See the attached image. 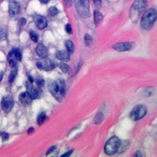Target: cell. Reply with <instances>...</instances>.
Listing matches in <instances>:
<instances>
[{"label": "cell", "instance_id": "6da1fadb", "mask_svg": "<svg viewBox=\"0 0 157 157\" xmlns=\"http://www.w3.org/2000/svg\"><path fill=\"white\" fill-rule=\"evenodd\" d=\"M147 6L146 0H135L129 9V18L132 22H136L140 13Z\"/></svg>", "mask_w": 157, "mask_h": 157}, {"label": "cell", "instance_id": "7a4b0ae2", "mask_svg": "<svg viewBox=\"0 0 157 157\" xmlns=\"http://www.w3.org/2000/svg\"><path fill=\"white\" fill-rule=\"evenodd\" d=\"M156 10L155 9H149L147 10L143 14L140 25L143 29L145 30L150 29L156 19Z\"/></svg>", "mask_w": 157, "mask_h": 157}, {"label": "cell", "instance_id": "3957f363", "mask_svg": "<svg viewBox=\"0 0 157 157\" xmlns=\"http://www.w3.org/2000/svg\"><path fill=\"white\" fill-rule=\"evenodd\" d=\"M74 2L78 15L82 18H88L90 15L88 0H74Z\"/></svg>", "mask_w": 157, "mask_h": 157}, {"label": "cell", "instance_id": "277c9868", "mask_svg": "<svg viewBox=\"0 0 157 157\" xmlns=\"http://www.w3.org/2000/svg\"><path fill=\"white\" fill-rule=\"evenodd\" d=\"M120 144V139L115 137H110L105 143L104 146V151L107 155H112L115 153L119 148Z\"/></svg>", "mask_w": 157, "mask_h": 157}, {"label": "cell", "instance_id": "5b68a950", "mask_svg": "<svg viewBox=\"0 0 157 157\" xmlns=\"http://www.w3.org/2000/svg\"><path fill=\"white\" fill-rule=\"evenodd\" d=\"M147 112V107L143 104L135 106L130 113V118L133 121H137L143 118Z\"/></svg>", "mask_w": 157, "mask_h": 157}, {"label": "cell", "instance_id": "8992f818", "mask_svg": "<svg viewBox=\"0 0 157 157\" xmlns=\"http://www.w3.org/2000/svg\"><path fill=\"white\" fill-rule=\"evenodd\" d=\"M25 86L26 88L27 93L29 94L32 99H35L37 98L39 99L43 96V92L42 90L39 87L34 88L32 85V83L30 82H26Z\"/></svg>", "mask_w": 157, "mask_h": 157}, {"label": "cell", "instance_id": "52a82bcc", "mask_svg": "<svg viewBox=\"0 0 157 157\" xmlns=\"http://www.w3.org/2000/svg\"><path fill=\"white\" fill-rule=\"evenodd\" d=\"M14 105L13 98L11 96H4L1 99V109L6 112L9 113L11 111Z\"/></svg>", "mask_w": 157, "mask_h": 157}, {"label": "cell", "instance_id": "ba28073f", "mask_svg": "<svg viewBox=\"0 0 157 157\" xmlns=\"http://www.w3.org/2000/svg\"><path fill=\"white\" fill-rule=\"evenodd\" d=\"M112 47L118 52H126L132 50L135 47V44L131 42H123L115 44Z\"/></svg>", "mask_w": 157, "mask_h": 157}, {"label": "cell", "instance_id": "9c48e42d", "mask_svg": "<svg viewBox=\"0 0 157 157\" xmlns=\"http://www.w3.org/2000/svg\"><path fill=\"white\" fill-rule=\"evenodd\" d=\"M49 90L52 94L55 97V98L59 102H61L63 99V95L61 94L56 82L55 81H51L48 85Z\"/></svg>", "mask_w": 157, "mask_h": 157}, {"label": "cell", "instance_id": "30bf717a", "mask_svg": "<svg viewBox=\"0 0 157 157\" xmlns=\"http://www.w3.org/2000/svg\"><path fill=\"white\" fill-rule=\"evenodd\" d=\"M33 19L36 26L38 29L40 30L44 29L47 25V21L46 18L40 15H35L33 17Z\"/></svg>", "mask_w": 157, "mask_h": 157}, {"label": "cell", "instance_id": "8fae6325", "mask_svg": "<svg viewBox=\"0 0 157 157\" xmlns=\"http://www.w3.org/2000/svg\"><path fill=\"white\" fill-rule=\"evenodd\" d=\"M20 9V6L18 2L15 1H12L9 4V13L11 17H13L17 15Z\"/></svg>", "mask_w": 157, "mask_h": 157}, {"label": "cell", "instance_id": "7c38bea8", "mask_svg": "<svg viewBox=\"0 0 157 157\" xmlns=\"http://www.w3.org/2000/svg\"><path fill=\"white\" fill-rule=\"evenodd\" d=\"M18 99L20 103L25 107L29 106L33 100L31 96H29V94L27 93V91L20 93V94L18 96Z\"/></svg>", "mask_w": 157, "mask_h": 157}, {"label": "cell", "instance_id": "4fadbf2b", "mask_svg": "<svg viewBox=\"0 0 157 157\" xmlns=\"http://www.w3.org/2000/svg\"><path fill=\"white\" fill-rule=\"evenodd\" d=\"M36 52L41 58H46L48 56V52L47 47L42 44H38L36 47Z\"/></svg>", "mask_w": 157, "mask_h": 157}, {"label": "cell", "instance_id": "5bb4252c", "mask_svg": "<svg viewBox=\"0 0 157 157\" xmlns=\"http://www.w3.org/2000/svg\"><path fill=\"white\" fill-rule=\"evenodd\" d=\"M70 55L65 50H59L56 53V57L63 61H68L70 59Z\"/></svg>", "mask_w": 157, "mask_h": 157}, {"label": "cell", "instance_id": "9a60e30c", "mask_svg": "<svg viewBox=\"0 0 157 157\" xmlns=\"http://www.w3.org/2000/svg\"><path fill=\"white\" fill-rule=\"evenodd\" d=\"M56 66V63L50 59H46L44 61V64H42L43 69L46 71H50L55 68Z\"/></svg>", "mask_w": 157, "mask_h": 157}, {"label": "cell", "instance_id": "2e32d148", "mask_svg": "<svg viewBox=\"0 0 157 157\" xmlns=\"http://www.w3.org/2000/svg\"><path fill=\"white\" fill-rule=\"evenodd\" d=\"M7 60H8V62H9V66L11 67V68H13L14 67H15L16 64H17V59H16V57L13 53V52H12V50H11L9 53H8V55H7Z\"/></svg>", "mask_w": 157, "mask_h": 157}, {"label": "cell", "instance_id": "e0dca14e", "mask_svg": "<svg viewBox=\"0 0 157 157\" xmlns=\"http://www.w3.org/2000/svg\"><path fill=\"white\" fill-rule=\"evenodd\" d=\"M56 82L61 94L63 95V96H64L66 93V84L64 80L62 78H59Z\"/></svg>", "mask_w": 157, "mask_h": 157}, {"label": "cell", "instance_id": "ac0fdd59", "mask_svg": "<svg viewBox=\"0 0 157 157\" xmlns=\"http://www.w3.org/2000/svg\"><path fill=\"white\" fill-rule=\"evenodd\" d=\"M94 23L96 25H99L102 21L103 20V16L102 13L98 10H95L94 11Z\"/></svg>", "mask_w": 157, "mask_h": 157}, {"label": "cell", "instance_id": "d6986e66", "mask_svg": "<svg viewBox=\"0 0 157 157\" xmlns=\"http://www.w3.org/2000/svg\"><path fill=\"white\" fill-rule=\"evenodd\" d=\"M65 46L67 48V52L69 55L72 54L74 51V45L72 40H67L65 41Z\"/></svg>", "mask_w": 157, "mask_h": 157}, {"label": "cell", "instance_id": "ffe728a7", "mask_svg": "<svg viewBox=\"0 0 157 157\" xmlns=\"http://www.w3.org/2000/svg\"><path fill=\"white\" fill-rule=\"evenodd\" d=\"M17 74V68L14 67H13V69L10 71V75H9V83H12L14 81Z\"/></svg>", "mask_w": 157, "mask_h": 157}, {"label": "cell", "instance_id": "44dd1931", "mask_svg": "<svg viewBox=\"0 0 157 157\" xmlns=\"http://www.w3.org/2000/svg\"><path fill=\"white\" fill-rule=\"evenodd\" d=\"M47 118V116L44 112H41L37 118V122L38 125H41Z\"/></svg>", "mask_w": 157, "mask_h": 157}, {"label": "cell", "instance_id": "7402d4cb", "mask_svg": "<svg viewBox=\"0 0 157 157\" xmlns=\"http://www.w3.org/2000/svg\"><path fill=\"white\" fill-rule=\"evenodd\" d=\"M104 120V115L101 113H98L93 119V123L94 124H99Z\"/></svg>", "mask_w": 157, "mask_h": 157}, {"label": "cell", "instance_id": "603a6c76", "mask_svg": "<svg viewBox=\"0 0 157 157\" xmlns=\"http://www.w3.org/2000/svg\"><path fill=\"white\" fill-rule=\"evenodd\" d=\"M84 41H85V44L86 47H90L93 42V38L92 37L88 34H86L84 37Z\"/></svg>", "mask_w": 157, "mask_h": 157}, {"label": "cell", "instance_id": "cb8c5ba5", "mask_svg": "<svg viewBox=\"0 0 157 157\" xmlns=\"http://www.w3.org/2000/svg\"><path fill=\"white\" fill-rule=\"evenodd\" d=\"M12 50L17 60L20 61L21 60L22 56H21V52L20 51V50L17 48H12Z\"/></svg>", "mask_w": 157, "mask_h": 157}, {"label": "cell", "instance_id": "d4e9b609", "mask_svg": "<svg viewBox=\"0 0 157 157\" xmlns=\"http://www.w3.org/2000/svg\"><path fill=\"white\" fill-rule=\"evenodd\" d=\"M58 67L63 72L67 73L69 69V66L64 63H60L58 64Z\"/></svg>", "mask_w": 157, "mask_h": 157}, {"label": "cell", "instance_id": "484cf974", "mask_svg": "<svg viewBox=\"0 0 157 157\" xmlns=\"http://www.w3.org/2000/svg\"><path fill=\"white\" fill-rule=\"evenodd\" d=\"M59 13V10L55 6H52L50 7L48 9V13L51 15V16H55L56 15H57Z\"/></svg>", "mask_w": 157, "mask_h": 157}, {"label": "cell", "instance_id": "4316f807", "mask_svg": "<svg viewBox=\"0 0 157 157\" xmlns=\"http://www.w3.org/2000/svg\"><path fill=\"white\" fill-rule=\"evenodd\" d=\"M30 36H31V39H32V40L34 42H37L39 40V36L37 34V33H36L34 31H31L29 33Z\"/></svg>", "mask_w": 157, "mask_h": 157}, {"label": "cell", "instance_id": "83f0119b", "mask_svg": "<svg viewBox=\"0 0 157 157\" xmlns=\"http://www.w3.org/2000/svg\"><path fill=\"white\" fill-rule=\"evenodd\" d=\"M36 83L37 85L39 88H41V87H42V86L44 85L45 81H44V79L42 78H36Z\"/></svg>", "mask_w": 157, "mask_h": 157}, {"label": "cell", "instance_id": "f1b7e54d", "mask_svg": "<svg viewBox=\"0 0 157 157\" xmlns=\"http://www.w3.org/2000/svg\"><path fill=\"white\" fill-rule=\"evenodd\" d=\"M0 135L1 136V139H2V141L6 142V140H8L9 139V134H7L6 132H0Z\"/></svg>", "mask_w": 157, "mask_h": 157}, {"label": "cell", "instance_id": "f546056e", "mask_svg": "<svg viewBox=\"0 0 157 157\" xmlns=\"http://www.w3.org/2000/svg\"><path fill=\"white\" fill-rule=\"evenodd\" d=\"M65 29H66V31L67 34H72V28H71V25L70 23H67L66 24V27H65Z\"/></svg>", "mask_w": 157, "mask_h": 157}, {"label": "cell", "instance_id": "4dcf8cb0", "mask_svg": "<svg viewBox=\"0 0 157 157\" xmlns=\"http://www.w3.org/2000/svg\"><path fill=\"white\" fill-rule=\"evenodd\" d=\"M26 22V20L25 18H21L18 20V24L20 26H23L24 25H25Z\"/></svg>", "mask_w": 157, "mask_h": 157}, {"label": "cell", "instance_id": "1f68e13d", "mask_svg": "<svg viewBox=\"0 0 157 157\" xmlns=\"http://www.w3.org/2000/svg\"><path fill=\"white\" fill-rule=\"evenodd\" d=\"M6 39V33H5L4 31L1 30L0 31V40H3Z\"/></svg>", "mask_w": 157, "mask_h": 157}, {"label": "cell", "instance_id": "d6a6232c", "mask_svg": "<svg viewBox=\"0 0 157 157\" xmlns=\"http://www.w3.org/2000/svg\"><path fill=\"white\" fill-rule=\"evenodd\" d=\"M93 3L94 4L95 6L97 7H101V0H93Z\"/></svg>", "mask_w": 157, "mask_h": 157}, {"label": "cell", "instance_id": "836d02e7", "mask_svg": "<svg viewBox=\"0 0 157 157\" xmlns=\"http://www.w3.org/2000/svg\"><path fill=\"white\" fill-rule=\"evenodd\" d=\"M55 148H56V147L55 146H52V147H51L48 150V151H47V155H48V154H50V153H52L55 150Z\"/></svg>", "mask_w": 157, "mask_h": 157}, {"label": "cell", "instance_id": "e575fe53", "mask_svg": "<svg viewBox=\"0 0 157 157\" xmlns=\"http://www.w3.org/2000/svg\"><path fill=\"white\" fill-rule=\"evenodd\" d=\"M64 2L67 7H71V6L72 5V0H64Z\"/></svg>", "mask_w": 157, "mask_h": 157}, {"label": "cell", "instance_id": "d590c367", "mask_svg": "<svg viewBox=\"0 0 157 157\" xmlns=\"http://www.w3.org/2000/svg\"><path fill=\"white\" fill-rule=\"evenodd\" d=\"M72 151H73V150H69V151H67L66 153H64V154L62 155H61V156H69V155L72 153Z\"/></svg>", "mask_w": 157, "mask_h": 157}, {"label": "cell", "instance_id": "8d00e7d4", "mask_svg": "<svg viewBox=\"0 0 157 157\" xmlns=\"http://www.w3.org/2000/svg\"><path fill=\"white\" fill-rule=\"evenodd\" d=\"M36 66H37V67L39 69H43L42 64V63H40V62H37V63H36Z\"/></svg>", "mask_w": 157, "mask_h": 157}, {"label": "cell", "instance_id": "74e56055", "mask_svg": "<svg viewBox=\"0 0 157 157\" xmlns=\"http://www.w3.org/2000/svg\"><path fill=\"white\" fill-rule=\"evenodd\" d=\"M34 128H33V127H30V128L28 129V134H31V133H33V132H34Z\"/></svg>", "mask_w": 157, "mask_h": 157}, {"label": "cell", "instance_id": "f35d334b", "mask_svg": "<svg viewBox=\"0 0 157 157\" xmlns=\"http://www.w3.org/2000/svg\"><path fill=\"white\" fill-rule=\"evenodd\" d=\"M51 0H39V1L42 3V4H47Z\"/></svg>", "mask_w": 157, "mask_h": 157}, {"label": "cell", "instance_id": "ab89813d", "mask_svg": "<svg viewBox=\"0 0 157 157\" xmlns=\"http://www.w3.org/2000/svg\"><path fill=\"white\" fill-rule=\"evenodd\" d=\"M134 156H142V154L140 153V151H137L136 152V153L134 154Z\"/></svg>", "mask_w": 157, "mask_h": 157}, {"label": "cell", "instance_id": "60d3db41", "mask_svg": "<svg viewBox=\"0 0 157 157\" xmlns=\"http://www.w3.org/2000/svg\"><path fill=\"white\" fill-rule=\"evenodd\" d=\"M34 81V79H33V77L31 75L29 76V82H30L31 83H33Z\"/></svg>", "mask_w": 157, "mask_h": 157}, {"label": "cell", "instance_id": "b9f144b4", "mask_svg": "<svg viewBox=\"0 0 157 157\" xmlns=\"http://www.w3.org/2000/svg\"><path fill=\"white\" fill-rule=\"evenodd\" d=\"M2 77H3V72L0 71V82L2 79Z\"/></svg>", "mask_w": 157, "mask_h": 157}]
</instances>
